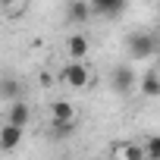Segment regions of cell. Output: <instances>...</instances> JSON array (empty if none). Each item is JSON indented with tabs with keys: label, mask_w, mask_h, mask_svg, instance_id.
I'll return each instance as SVG.
<instances>
[{
	"label": "cell",
	"mask_w": 160,
	"mask_h": 160,
	"mask_svg": "<svg viewBox=\"0 0 160 160\" xmlns=\"http://www.w3.org/2000/svg\"><path fill=\"white\" fill-rule=\"evenodd\" d=\"M19 144H22V129L3 122V129H0V151H16Z\"/></svg>",
	"instance_id": "5b68a950"
},
{
	"label": "cell",
	"mask_w": 160,
	"mask_h": 160,
	"mask_svg": "<svg viewBox=\"0 0 160 160\" xmlns=\"http://www.w3.org/2000/svg\"><path fill=\"white\" fill-rule=\"evenodd\" d=\"M19 82H16V78H3V82H0V98H7V101H16L19 98Z\"/></svg>",
	"instance_id": "8fae6325"
},
{
	"label": "cell",
	"mask_w": 160,
	"mask_h": 160,
	"mask_svg": "<svg viewBox=\"0 0 160 160\" xmlns=\"http://www.w3.org/2000/svg\"><path fill=\"white\" fill-rule=\"evenodd\" d=\"M141 94H144V98H157V94H160V78H157V69H148L144 82H141Z\"/></svg>",
	"instance_id": "9c48e42d"
},
{
	"label": "cell",
	"mask_w": 160,
	"mask_h": 160,
	"mask_svg": "<svg viewBox=\"0 0 160 160\" xmlns=\"http://www.w3.org/2000/svg\"><path fill=\"white\" fill-rule=\"evenodd\" d=\"M50 116H53V126H57V122H72V119H75V110H72L69 101H53Z\"/></svg>",
	"instance_id": "52a82bcc"
},
{
	"label": "cell",
	"mask_w": 160,
	"mask_h": 160,
	"mask_svg": "<svg viewBox=\"0 0 160 160\" xmlns=\"http://www.w3.org/2000/svg\"><path fill=\"white\" fill-rule=\"evenodd\" d=\"M28 119H32V107H28L25 101H19V98H16V101L10 104V110H7V122H10V126L25 129V126H28Z\"/></svg>",
	"instance_id": "277c9868"
},
{
	"label": "cell",
	"mask_w": 160,
	"mask_h": 160,
	"mask_svg": "<svg viewBox=\"0 0 160 160\" xmlns=\"http://www.w3.org/2000/svg\"><path fill=\"white\" fill-rule=\"evenodd\" d=\"M122 154H126V160H141V157H144V151H141L138 144H126Z\"/></svg>",
	"instance_id": "4fadbf2b"
},
{
	"label": "cell",
	"mask_w": 160,
	"mask_h": 160,
	"mask_svg": "<svg viewBox=\"0 0 160 160\" xmlns=\"http://www.w3.org/2000/svg\"><path fill=\"white\" fill-rule=\"evenodd\" d=\"M144 151H148V157H160V138L151 135V138L144 141Z\"/></svg>",
	"instance_id": "7c38bea8"
},
{
	"label": "cell",
	"mask_w": 160,
	"mask_h": 160,
	"mask_svg": "<svg viewBox=\"0 0 160 160\" xmlns=\"http://www.w3.org/2000/svg\"><path fill=\"white\" fill-rule=\"evenodd\" d=\"M148 160H160V157H148Z\"/></svg>",
	"instance_id": "9a60e30c"
},
{
	"label": "cell",
	"mask_w": 160,
	"mask_h": 160,
	"mask_svg": "<svg viewBox=\"0 0 160 160\" xmlns=\"http://www.w3.org/2000/svg\"><path fill=\"white\" fill-rule=\"evenodd\" d=\"M10 3H13V0H0V7H10Z\"/></svg>",
	"instance_id": "5bb4252c"
},
{
	"label": "cell",
	"mask_w": 160,
	"mask_h": 160,
	"mask_svg": "<svg viewBox=\"0 0 160 160\" xmlns=\"http://www.w3.org/2000/svg\"><path fill=\"white\" fill-rule=\"evenodd\" d=\"M88 7L91 13H101V16H119L126 0H88Z\"/></svg>",
	"instance_id": "8992f818"
},
{
	"label": "cell",
	"mask_w": 160,
	"mask_h": 160,
	"mask_svg": "<svg viewBox=\"0 0 160 160\" xmlns=\"http://www.w3.org/2000/svg\"><path fill=\"white\" fill-rule=\"evenodd\" d=\"M154 50H157V38H154L151 32H135V35L129 38V57H132L135 63L154 57Z\"/></svg>",
	"instance_id": "6da1fadb"
},
{
	"label": "cell",
	"mask_w": 160,
	"mask_h": 160,
	"mask_svg": "<svg viewBox=\"0 0 160 160\" xmlns=\"http://www.w3.org/2000/svg\"><path fill=\"white\" fill-rule=\"evenodd\" d=\"M110 82H113V91H116V94H132L138 78H135V69H132L129 63H122V66H116V69H113Z\"/></svg>",
	"instance_id": "7a4b0ae2"
},
{
	"label": "cell",
	"mask_w": 160,
	"mask_h": 160,
	"mask_svg": "<svg viewBox=\"0 0 160 160\" xmlns=\"http://www.w3.org/2000/svg\"><path fill=\"white\" fill-rule=\"evenodd\" d=\"M69 53H72V60H85V53H88V38H85V35H72V38H69Z\"/></svg>",
	"instance_id": "30bf717a"
},
{
	"label": "cell",
	"mask_w": 160,
	"mask_h": 160,
	"mask_svg": "<svg viewBox=\"0 0 160 160\" xmlns=\"http://www.w3.org/2000/svg\"><path fill=\"white\" fill-rule=\"evenodd\" d=\"M88 19H91L88 0H72L69 3V22H88Z\"/></svg>",
	"instance_id": "ba28073f"
},
{
	"label": "cell",
	"mask_w": 160,
	"mask_h": 160,
	"mask_svg": "<svg viewBox=\"0 0 160 160\" xmlns=\"http://www.w3.org/2000/svg\"><path fill=\"white\" fill-rule=\"evenodd\" d=\"M63 82L69 88H85L88 85V66L82 60H72L69 66H63Z\"/></svg>",
	"instance_id": "3957f363"
}]
</instances>
